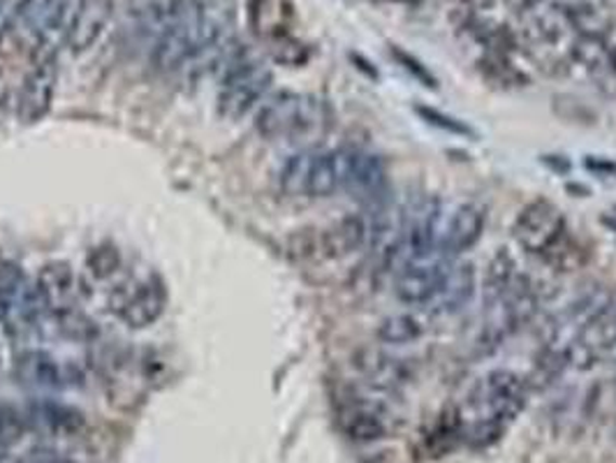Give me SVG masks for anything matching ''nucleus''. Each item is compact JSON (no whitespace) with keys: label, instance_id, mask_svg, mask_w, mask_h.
<instances>
[{"label":"nucleus","instance_id":"1","mask_svg":"<svg viewBox=\"0 0 616 463\" xmlns=\"http://www.w3.org/2000/svg\"><path fill=\"white\" fill-rule=\"evenodd\" d=\"M526 381L515 371L499 369L487 373L457 415V434L473 448H489L526 408Z\"/></svg>","mask_w":616,"mask_h":463},{"label":"nucleus","instance_id":"2","mask_svg":"<svg viewBox=\"0 0 616 463\" xmlns=\"http://www.w3.org/2000/svg\"><path fill=\"white\" fill-rule=\"evenodd\" d=\"M255 128L269 142L295 144L301 151L313 149L332 128L328 102L306 93H277L262 102Z\"/></svg>","mask_w":616,"mask_h":463},{"label":"nucleus","instance_id":"3","mask_svg":"<svg viewBox=\"0 0 616 463\" xmlns=\"http://www.w3.org/2000/svg\"><path fill=\"white\" fill-rule=\"evenodd\" d=\"M279 181L290 197H330L344 188L341 151L304 149L287 158Z\"/></svg>","mask_w":616,"mask_h":463},{"label":"nucleus","instance_id":"4","mask_svg":"<svg viewBox=\"0 0 616 463\" xmlns=\"http://www.w3.org/2000/svg\"><path fill=\"white\" fill-rule=\"evenodd\" d=\"M271 86V70L258 61L251 59L246 51L239 49L232 61L222 67L220 91H218V112L226 118H242L265 100Z\"/></svg>","mask_w":616,"mask_h":463},{"label":"nucleus","instance_id":"5","mask_svg":"<svg viewBox=\"0 0 616 463\" xmlns=\"http://www.w3.org/2000/svg\"><path fill=\"white\" fill-rule=\"evenodd\" d=\"M616 348V301L607 299L601 308L579 324L577 334L568 343L566 359L568 366L587 371L601 362Z\"/></svg>","mask_w":616,"mask_h":463},{"label":"nucleus","instance_id":"6","mask_svg":"<svg viewBox=\"0 0 616 463\" xmlns=\"http://www.w3.org/2000/svg\"><path fill=\"white\" fill-rule=\"evenodd\" d=\"M515 242L530 255H547L566 234V218L550 200H534L517 216Z\"/></svg>","mask_w":616,"mask_h":463},{"label":"nucleus","instance_id":"7","mask_svg":"<svg viewBox=\"0 0 616 463\" xmlns=\"http://www.w3.org/2000/svg\"><path fill=\"white\" fill-rule=\"evenodd\" d=\"M341 163H344V191L373 211L387 207V169L375 153L344 149L341 151Z\"/></svg>","mask_w":616,"mask_h":463},{"label":"nucleus","instance_id":"8","mask_svg":"<svg viewBox=\"0 0 616 463\" xmlns=\"http://www.w3.org/2000/svg\"><path fill=\"white\" fill-rule=\"evenodd\" d=\"M167 306V287L163 279L149 276L130 287H116L112 311L132 330H146L156 322Z\"/></svg>","mask_w":616,"mask_h":463},{"label":"nucleus","instance_id":"9","mask_svg":"<svg viewBox=\"0 0 616 463\" xmlns=\"http://www.w3.org/2000/svg\"><path fill=\"white\" fill-rule=\"evenodd\" d=\"M56 56L51 51H40L20 91V116L26 124H36L47 116L56 91Z\"/></svg>","mask_w":616,"mask_h":463},{"label":"nucleus","instance_id":"10","mask_svg":"<svg viewBox=\"0 0 616 463\" xmlns=\"http://www.w3.org/2000/svg\"><path fill=\"white\" fill-rule=\"evenodd\" d=\"M450 257L445 255H429L422 260L408 262L397 271V297L410 306H424L429 304L436 295V290L450 267Z\"/></svg>","mask_w":616,"mask_h":463},{"label":"nucleus","instance_id":"11","mask_svg":"<svg viewBox=\"0 0 616 463\" xmlns=\"http://www.w3.org/2000/svg\"><path fill=\"white\" fill-rule=\"evenodd\" d=\"M26 426L44 438H75L87 426V417L79 408L56 399H33L26 410Z\"/></svg>","mask_w":616,"mask_h":463},{"label":"nucleus","instance_id":"12","mask_svg":"<svg viewBox=\"0 0 616 463\" xmlns=\"http://www.w3.org/2000/svg\"><path fill=\"white\" fill-rule=\"evenodd\" d=\"M14 375L28 389L59 391L73 387V369L63 366L54 355L44 350H24L16 355Z\"/></svg>","mask_w":616,"mask_h":463},{"label":"nucleus","instance_id":"13","mask_svg":"<svg viewBox=\"0 0 616 463\" xmlns=\"http://www.w3.org/2000/svg\"><path fill=\"white\" fill-rule=\"evenodd\" d=\"M38 297L42 308L51 316H61L77 308V279L70 265L49 262L40 269L36 279Z\"/></svg>","mask_w":616,"mask_h":463},{"label":"nucleus","instance_id":"14","mask_svg":"<svg viewBox=\"0 0 616 463\" xmlns=\"http://www.w3.org/2000/svg\"><path fill=\"white\" fill-rule=\"evenodd\" d=\"M485 222H487V211L483 204L477 202L461 204V207L452 214L448 228L442 230L440 253L445 257H452L473 248L477 244V239L483 236Z\"/></svg>","mask_w":616,"mask_h":463},{"label":"nucleus","instance_id":"15","mask_svg":"<svg viewBox=\"0 0 616 463\" xmlns=\"http://www.w3.org/2000/svg\"><path fill=\"white\" fill-rule=\"evenodd\" d=\"M112 12L114 0H79L70 28H67V47L77 54L91 49L112 20Z\"/></svg>","mask_w":616,"mask_h":463},{"label":"nucleus","instance_id":"16","mask_svg":"<svg viewBox=\"0 0 616 463\" xmlns=\"http://www.w3.org/2000/svg\"><path fill=\"white\" fill-rule=\"evenodd\" d=\"M369 228L367 222L359 216H348L344 220L334 222L332 228L322 230L313 236V244L306 246L304 250H313V255L322 257H344L367 244Z\"/></svg>","mask_w":616,"mask_h":463},{"label":"nucleus","instance_id":"17","mask_svg":"<svg viewBox=\"0 0 616 463\" xmlns=\"http://www.w3.org/2000/svg\"><path fill=\"white\" fill-rule=\"evenodd\" d=\"M297 20L293 0H251L248 24L260 38L279 42L290 38Z\"/></svg>","mask_w":616,"mask_h":463},{"label":"nucleus","instance_id":"18","mask_svg":"<svg viewBox=\"0 0 616 463\" xmlns=\"http://www.w3.org/2000/svg\"><path fill=\"white\" fill-rule=\"evenodd\" d=\"M475 293V271L473 265L459 262L450 265L429 301L432 313H457L464 308Z\"/></svg>","mask_w":616,"mask_h":463},{"label":"nucleus","instance_id":"19","mask_svg":"<svg viewBox=\"0 0 616 463\" xmlns=\"http://www.w3.org/2000/svg\"><path fill=\"white\" fill-rule=\"evenodd\" d=\"M341 424L355 440H375L387 434L385 410L378 403H371L362 397L348 399L341 408Z\"/></svg>","mask_w":616,"mask_h":463},{"label":"nucleus","instance_id":"20","mask_svg":"<svg viewBox=\"0 0 616 463\" xmlns=\"http://www.w3.org/2000/svg\"><path fill=\"white\" fill-rule=\"evenodd\" d=\"M357 369L362 371L364 378L378 389H395L410 378V369L399 357H392L383 350H362L357 355Z\"/></svg>","mask_w":616,"mask_h":463},{"label":"nucleus","instance_id":"21","mask_svg":"<svg viewBox=\"0 0 616 463\" xmlns=\"http://www.w3.org/2000/svg\"><path fill=\"white\" fill-rule=\"evenodd\" d=\"M563 16H566L568 26L579 33V38L605 40L612 30L609 14L591 3H581V0L563 8Z\"/></svg>","mask_w":616,"mask_h":463},{"label":"nucleus","instance_id":"22","mask_svg":"<svg viewBox=\"0 0 616 463\" xmlns=\"http://www.w3.org/2000/svg\"><path fill=\"white\" fill-rule=\"evenodd\" d=\"M67 0H22L20 16L28 30L42 36L44 30L59 28L65 16Z\"/></svg>","mask_w":616,"mask_h":463},{"label":"nucleus","instance_id":"23","mask_svg":"<svg viewBox=\"0 0 616 463\" xmlns=\"http://www.w3.org/2000/svg\"><path fill=\"white\" fill-rule=\"evenodd\" d=\"M426 330V322L420 313H395L387 316L378 324V338L392 346H403V343L418 340Z\"/></svg>","mask_w":616,"mask_h":463},{"label":"nucleus","instance_id":"24","mask_svg":"<svg viewBox=\"0 0 616 463\" xmlns=\"http://www.w3.org/2000/svg\"><path fill=\"white\" fill-rule=\"evenodd\" d=\"M573 59L585 65L587 70L591 73H605V70H614L612 65V51L605 44V40H598V38H579L573 49H570Z\"/></svg>","mask_w":616,"mask_h":463},{"label":"nucleus","instance_id":"25","mask_svg":"<svg viewBox=\"0 0 616 463\" xmlns=\"http://www.w3.org/2000/svg\"><path fill=\"white\" fill-rule=\"evenodd\" d=\"M54 318L59 322L56 327L67 338H73V340H91L95 336L93 320H89L87 316H84L79 308H73V311H65V313L54 316Z\"/></svg>","mask_w":616,"mask_h":463},{"label":"nucleus","instance_id":"26","mask_svg":"<svg viewBox=\"0 0 616 463\" xmlns=\"http://www.w3.org/2000/svg\"><path fill=\"white\" fill-rule=\"evenodd\" d=\"M26 417L24 413H20L12 403L0 401V445L8 448V445L16 442L24 432H26Z\"/></svg>","mask_w":616,"mask_h":463},{"label":"nucleus","instance_id":"27","mask_svg":"<svg viewBox=\"0 0 616 463\" xmlns=\"http://www.w3.org/2000/svg\"><path fill=\"white\" fill-rule=\"evenodd\" d=\"M118 265H121V255L112 246H100L89 255V269L98 279H107L110 273L118 269Z\"/></svg>","mask_w":616,"mask_h":463},{"label":"nucleus","instance_id":"28","mask_svg":"<svg viewBox=\"0 0 616 463\" xmlns=\"http://www.w3.org/2000/svg\"><path fill=\"white\" fill-rule=\"evenodd\" d=\"M389 51H392V59H397V63L403 67L406 73L413 75L420 83L426 86V89H436V77H434L429 70H426V65H422L415 56H410L408 51H403V49L397 47V44L392 47Z\"/></svg>","mask_w":616,"mask_h":463},{"label":"nucleus","instance_id":"29","mask_svg":"<svg viewBox=\"0 0 616 463\" xmlns=\"http://www.w3.org/2000/svg\"><path fill=\"white\" fill-rule=\"evenodd\" d=\"M418 114L424 118L426 124H432L440 130H448V132H454V134H471V128L466 124H461L459 118L454 116H448V114H442L434 107H418Z\"/></svg>","mask_w":616,"mask_h":463},{"label":"nucleus","instance_id":"30","mask_svg":"<svg viewBox=\"0 0 616 463\" xmlns=\"http://www.w3.org/2000/svg\"><path fill=\"white\" fill-rule=\"evenodd\" d=\"M16 463H73L63 452L49 448V445H38V448L26 450Z\"/></svg>","mask_w":616,"mask_h":463},{"label":"nucleus","instance_id":"31","mask_svg":"<svg viewBox=\"0 0 616 463\" xmlns=\"http://www.w3.org/2000/svg\"><path fill=\"white\" fill-rule=\"evenodd\" d=\"M505 3H508L510 8L519 10V12H526V10H534V8H538L540 0H505Z\"/></svg>","mask_w":616,"mask_h":463},{"label":"nucleus","instance_id":"32","mask_svg":"<svg viewBox=\"0 0 616 463\" xmlns=\"http://www.w3.org/2000/svg\"><path fill=\"white\" fill-rule=\"evenodd\" d=\"M605 222H607V226H609L612 230H616V209H614L609 216H605Z\"/></svg>","mask_w":616,"mask_h":463},{"label":"nucleus","instance_id":"33","mask_svg":"<svg viewBox=\"0 0 616 463\" xmlns=\"http://www.w3.org/2000/svg\"><path fill=\"white\" fill-rule=\"evenodd\" d=\"M3 459H5V448H3V445H0V461H3Z\"/></svg>","mask_w":616,"mask_h":463}]
</instances>
